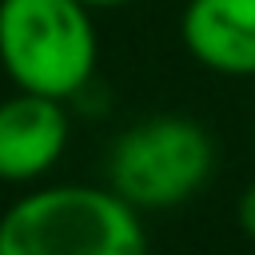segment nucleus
Instances as JSON below:
<instances>
[{"label": "nucleus", "mask_w": 255, "mask_h": 255, "mask_svg": "<svg viewBox=\"0 0 255 255\" xmlns=\"http://www.w3.org/2000/svg\"><path fill=\"white\" fill-rule=\"evenodd\" d=\"M80 4H88V8H124L131 0H80Z\"/></svg>", "instance_id": "nucleus-7"}, {"label": "nucleus", "mask_w": 255, "mask_h": 255, "mask_svg": "<svg viewBox=\"0 0 255 255\" xmlns=\"http://www.w3.org/2000/svg\"><path fill=\"white\" fill-rule=\"evenodd\" d=\"M215 163L211 135L199 120L159 112L131 124L108 151V187L135 211H163L191 199Z\"/></svg>", "instance_id": "nucleus-3"}, {"label": "nucleus", "mask_w": 255, "mask_h": 255, "mask_svg": "<svg viewBox=\"0 0 255 255\" xmlns=\"http://www.w3.org/2000/svg\"><path fill=\"white\" fill-rule=\"evenodd\" d=\"M235 215H239V231L255 243V183L243 187V195H239V203H235Z\"/></svg>", "instance_id": "nucleus-6"}, {"label": "nucleus", "mask_w": 255, "mask_h": 255, "mask_svg": "<svg viewBox=\"0 0 255 255\" xmlns=\"http://www.w3.org/2000/svg\"><path fill=\"white\" fill-rule=\"evenodd\" d=\"M96 24L80 0H0V68L20 92L76 100L96 76Z\"/></svg>", "instance_id": "nucleus-2"}, {"label": "nucleus", "mask_w": 255, "mask_h": 255, "mask_svg": "<svg viewBox=\"0 0 255 255\" xmlns=\"http://www.w3.org/2000/svg\"><path fill=\"white\" fill-rule=\"evenodd\" d=\"M183 48L219 76H255V0H187Z\"/></svg>", "instance_id": "nucleus-5"}, {"label": "nucleus", "mask_w": 255, "mask_h": 255, "mask_svg": "<svg viewBox=\"0 0 255 255\" xmlns=\"http://www.w3.org/2000/svg\"><path fill=\"white\" fill-rule=\"evenodd\" d=\"M68 147L64 100L20 92L0 100V183H32L48 175Z\"/></svg>", "instance_id": "nucleus-4"}, {"label": "nucleus", "mask_w": 255, "mask_h": 255, "mask_svg": "<svg viewBox=\"0 0 255 255\" xmlns=\"http://www.w3.org/2000/svg\"><path fill=\"white\" fill-rule=\"evenodd\" d=\"M0 255H147V231L112 187L56 183L0 215Z\"/></svg>", "instance_id": "nucleus-1"}]
</instances>
